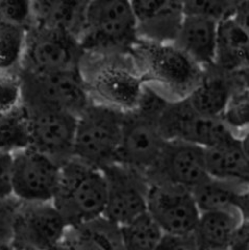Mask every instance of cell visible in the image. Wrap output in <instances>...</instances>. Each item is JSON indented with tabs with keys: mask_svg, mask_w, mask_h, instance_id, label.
Wrapping results in <instances>:
<instances>
[{
	"mask_svg": "<svg viewBox=\"0 0 249 250\" xmlns=\"http://www.w3.org/2000/svg\"><path fill=\"white\" fill-rule=\"evenodd\" d=\"M246 87L248 71L228 74L211 66L204 69L201 82L185 99L197 113L220 118L233 93Z\"/></svg>",
	"mask_w": 249,
	"mask_h": 250,
	"instance_id": "e0dca14e",
	"label": "cell"
},
{
	"mask_svg": "<svg viewBox=\"0 0 249 250\" xmlns=\"http://www.w3.org/2000/svg\"><path fill=\"white\" fill-rule=\"evenodd\" d=\"M149 183H165L193 190L208 175L204 148L181 141H166L159 158L147 175Z\"/></svg>",
	"mask_w": 249,
	"mask_h": 250,
	"instance_id": "9a60e30c",
	"label": "cell"
},
{
	"mask_svg": "<svg viewBox=\"0 0 249 250\" xmlns=\"http://www.w3.org/2000/svg\"><path fill=\"white\" fill-rule=\"evenodd\" d=\"M163 232L147 212L121 226L122 250H156Z\"/></svg>",
	"mask_w": 249,
	"mask_h": 250,
	"instance_id": "d4e9b609",
	"label": "cell"
},
{
	"mask_svg": "<svg viewBox=\"0 0 249 250\" xmlns=\"http://www.w3.org/2000/svg\"><path fill=\"white\" fill-rule=\"evenodd\" d=\"M0 250H13L12 247H1L0 248Z\"/></svg>",
	"mask_w": 249,
	"mask_h": 250,
	"instance_id": "8d00e7d4",
	"label": "cell"
},
{
	"mask_svg": "<svg viewBox=\"0 0 249 250\" xmlns=\"http://www.w3.org/2000/svg\"><path fill=\"white\" fill-rule=\"evenodd\" d=\"M166 141L156 121L133 112L124 113L115 163L147 175L156 164Z\"/></svg>",
	"mask_w": 249,
	"mask_h": 250,
	"instance_id": "5bb4252c",
	"label": "cell"
},
{
	"mask_svg": "<svg viewBox=\"0 0 249 250\" xmlns=\"http://www.w3.org/2000/svg\"><path fill=\"white\" fill-rule=\"evenodd\" d=\"M49 250H74V249L71 245L68 244V242L65 241V239H63L61 242H59L58 244L52 246Z\"/></svg>",
	"mask_w": 249,
	"mask_h": 250,
	"instance_id": "d590c367",
	"label": "cell"
},
{
	"mask_svg": "<svg viewBox=\"0 0 249 250\" xmlns=\"http://www.w3.org/2000/svg\"><path fill=\"white\" fill-rule=\"evenodd\" d=\"M239 1L230 0H192L183 1L184 15L199 16L217 23L231 18Z\"/></svg>",
	"mask_w": 249,
	"mask_h": 250,
	"instance_id": "f1b7e54d",
	"label": "cell"
},
{
	"mask_svg": "<svg viewBox=\"0 0 249 250\" xmlns=\"http://www.w3.org/2000/svg\"><path fill=\"white\" fill-rule=\"evenodd\" d=\"M12 249H13V248H12ZM13 250H14V249H13Z\"/></svg>",
	"mask_w": 249,
	"mask_h": 250,
	"instance_id": "74e56055",
	"label": "cell"
},
{
	"mask_svg": "<svg viewBox=\"0 0 249 250\" xmlns=\"http://www.w3.org/2000/svg\"><path fill=\"white\" fill-rule=\"evenodd\" d=\"M248 220L238 208L201 213L192 236L198 250H229L235 232Z\"/></svg>",
	"mask_w": 249,
	"mask_h": 250,
	"instance_id": "ffe728a7",
	"label": "cell"
},
{
	"mask_svg": "<svg viewBox=\"0 0 249 250\" xmlns=\"http://www.w3.org/2000/svg\"><path fill=\"white\" fill-rule=\"evenodd\" d=\"M248 29L231 18L218 25L214 66L228 74L248 71Z\"/></svg>",
	"mask_w": 249,
	"mask_h": 250,
	"instance_id": "603a6c76",
	"label": "cell"
},
{
	"mask_svg": "<svg viewBox=\"0 0 249 250\" xmlns=\"http://www.w3.org/2000/svg\"><path fill=\"white\" fill-rule=\"evenodd\" d=\"M69 225L50 202H19L11 247L14 250H49L64 239Z\"/></svg>",
	"mask_w": 249,
	"mask_h": 250,
	"instance_id": "9c48e42d",
	"label": "cell"
},
{
	"mask_svg": "<svg viewBox=\"0 0 249 250\" xmlns=\"http://www.w3.org/2000/svg\"><path fill=\"white\" fill-rule=\"evenodd\" d=\"M102 171L107 185L104 218L121 228L147 212L150 183L145 174L118 163Z\"/></svg>",
	"mask_w": 249,
	"mask_h": 250,
	"instance_id": "30bf717a",
	"label": "cell"
},
{
	"mask_svg": "<svg viewBox=\"0 0 249 250\" xmlns=\"http://www.w3.org/2000/svg\"><path fill=\"white\" fill-rule=\"evenodd\" d=\"M13 153L0 152V199L12 197Z\"/></svg>",
	"mask_w": 249,
	"mask_h": 250,
	"instance_id": "836d02e7",
	"label": "cell"
},
{
	"mask_svg": "<svg viewBox=\"0 0 249 250\" xmlns=\"http://www.w3.org/2000/svg\"><path fill=\"white\" fill-rule=\"evenodd\" d=\"M248 87L237 90L220 118L238 137L248 135L249 100Z\"/></svg>",
	"mask_w": 249,
	"mask_h": 250,
	"instance_id": "83f0119b",
	"label": "cell"
},
{
	"mask_svg": "<svg viewBox=\"0 0 249 250\" xmlns=\"http://www.w3.org/2000/svg\"><path fill=\"white\" fill-rule=\"evenodd\" d=\"M64 239L74 250H122L121 228L104 217L69 226Z\"/></svg>",
	"mask_w": 249,
	"mask_h": 250,
	"instance_id": "cb8c5ba5",
	"label": "cell"
},
{
	"mask_svg": "<svg viewBox=\"0 0 249 250\" xmlns=\"http://www.w3.org/2000/svg\"><path fill=\"white\" fill-rule=\"evenodd\" d=\"M0 21L29 29L34 25L30 1L25 0H0Z\"/></svg>",
	"mask_w": 249,
	"mask_h": 250,
	"instance_id": "4dcf8cb0",
	"label": "cell"
},
{
	"mask_svg": "<svg viewBox=\"0 0 249 250\" xmlns=\"http://www.w3.org/2000/svg\"><path fill=\"white\" fill-rule=\"evenodd\" d=\"M79 72L92 104L133 111L143 81L130 53L84 52Z\"/></svg>",
	"mask_w": 249,
	"mask_h": 250,
	"instance_id": "6da1fadb",
	"label": "cell"
},
{
	"mask_svg": "<svg viewBox=\"0 0 249 250\" xmlns=\"http://www.w3.org/2000/svg\"><path fill=\"white\" fill-rule=\"evenodd\" d=\"M218 25L219 23L213 20L199 16L184 15L173 45L201 68L214 66Z\"/></svg>",
	"mask_w": 249,
	"mask_h": 250,
	"instance_id": "d6986e66",
	"label": "cell"
},
{
	"mask_svg": "<svg viewBox=\"0 0 249 250\" xmlns=\"http://www.w3.org/2000/svg\"><path fill=\"white\" fill-rule=\"evenodd\" d=\"M147 213L165 234H191L201 214L191 190L165 183H150Z\"/></svg>",
	"mask_w": 249,
	"mask_h": 250,
	"instance_id": "4fadbf2b",
	"label": "cell"
},
{
	"mask_svg": "<svg viewBox=\"0 0 249 250\" xmlns=\"http://www.w3.org/2000/svg\"><path fill=\"white\" fill-rule=\"evenodd\" d=\"M208 176L223 181L249 184L248 135L231 136L204 149Z\"/></svg>",
	"mask_w": 249,
	"mask_h": 250,
	"instance_id": "ac0fdd59",
	"label": "cell"
},
{
	"mask_svg": "<svg viewBox=\"0 0 249 250\" xmlns=\"http://www.w3.org/2000/svg\"><path fill=\"white\" fill-rule=\"evenodd\" d=\"M61 166L26 147L13 153L12 195L19 202H50L56 194Z\"/></svg>",
	"mask_w": 249,
	"mask_h": 250,
	"instance_id": "8fae6325",
	"label": "cell"
},
{
	"mask_svg": "<svg viewBox=\"0 0 249 250\" xmlns=\"http://www.w3.org/2000/svg\"><path fill=\"white\" fill-rule=\"evenodd\" d=\"M229 250H249V222L243 221L235 232Z\"/></svg>",
	"mask_w": 249,
	"mask_h": 250,
	"instance_id": "e575fe53",
	"label": "cell"
},
{
	"mask_svg": "<svg viewBox=\"0 0 249 250\" xmlns=\"http://www.w3.org/2000/svg\"><path fill=\"white\" fill-rule=\"evenodd\" d=\"M26 31L25 28L0 21V73L20 72Z\"/></svg>",
	"mask_w": 249,
	"mask_h": 250,
	"instance_id": "484cf974",
	"label": "cell"
},
{
	"mask_svg": "<svg viewBox=\"0 0 249 250\" xmlns=\"http://www.w3.org/2000/svg\"><path fill=\"white\" fill-rule=\"evenodd\" d=\"M124 113L90 104L77 116L74 158L99 169L114 164Z\"/></svg>",
	"mask_w": 249,
	"mask_h": 250,
	"instance_id": "5b68a950",
	"label": "cell"
},
{
	"mask_svg": "<svg viewBox=\"0 0 249 250\" xmlns=\"http://www.w3.org/2000/svg\"><path fill=\"white\" fill-rule=\"evenodd\" d=\"M28 147L27 124L25 108L0 112V152L15 153Z\"/></svg>",
	"mask_w": 249,
	"mask_h": 250,
	"instance_id": "4316f807",
	"label": "cell"
},
{
	"mask_svg": "<svg viewBox=\"0 0 249 250\" xmlns=\"http://www.w3.org/2000/svg\"><path fill=\"white\" fill-rule=\"evenodd\" d=\"M137 41L136 19L130 1H88L79 38L84 52L130 53Z\"/></svg>",
	"mask_w": 249,
	"mask_h": 250,
	"instance_id": "277c9868",
	"label": "cell"
},
{
	"mask_svg": "<svg viewBox=\"0 0 249 250\" xmlns=\"http://www.w3.org/2000/svg\"><path fill=\"white\" fill-rule=\"evenodd\" d=\"M192 194L200 213L238 208L248 218V184L207 176L194 188Z\"/></svg>",
	"mask_w": 249,
	"mask_h": 250,
	"instance_id": "7402d4cb",
	"label": "cell"
},
{
	"mask_svg": "<svg viewBox=\"0 0 249 250\" xmlns=\"http://www.w3.org/2000/svg\"><path fill=\"white\" fill-rule=\"evenodd\" d=\"M170 104V101L161 96L158 92L143 83L136 105L131 112L158 123L161 115Z\"/></svg>",
	"mask_w": 249,
	"mask_h": 250,
	"instance_id": "f546056e",
	"label": "cell"
},
{
	"mask_svg": "<svg viewBox=\"0 0 249 250\" xmlns=\"http://www.w3.org/2000/svg\"><path fill=\"white\" fill-rule=\"evenodd\" d=\"M143 83L170 103L188 98L203 77L204 69L173 44L139 40L130 51Z\"/></svg>",
	"mask_w": 249,
	"mask_h": 250,
	"instance_id": "7a4b0ae2",
	"label": "cell"
},
{
	"mask_svg": "<svg viewBox=\"0 0 249 250\" xmlns=\"http://www.w3.org/2000/svg\"><path fill=\"white\" fill-rule=\"evenodd\" d=\"M133 10L139 40L173 44L184 18L183 1L134 0Z\"/></svg>",
	"mask_w": 249,
	"mask_h": 250,
	"instance_id": "2e32d148",
	"label": "cell"
},
{
	"mask_svg": "<svg viewBox=\"0 0 249 250\" xmlns=\"http://www.w3.org/2000/svg\"><path fill=\"white\" fill-rule=\"evenodd\" d=\"M19 201L12 197L0 199V248L11 247L14 223Z\"/></svg>",
	"mask_w": 249,
	"mask_h": 250,
	"instance_id": "1f68e13d",
	"label": "cell"
},
{
	"mask_svg": "<svg viewBox=\"0 0 249 250\" xmlns=\"http://www.w3.org/2000/svg\"><path fill=\"white\" fill-rule=\"evenodd\" d=\"M107 185L103 171L73 158L61 166L52 203L69 226L103 217Z\"/></svg>",
	"mask_w": 249,
	"mask_h": 250,
	"instance_id": "3957f363",
	"label": "cell"
},
{
	"mask_svg": "<svg viewBox=\"0 0 249 250\" xmlns=\"http://www.w3.org/2000/svg\"><path fill=\"white\" fill-rule=\"evenodd\" d=\"M156 250H198L191 234H165Z\"/></svg>",
	"mask_w": 249,
	"mask_h": 250,
	"instance_id": "d6a6232c",
	"label": "cell"
},
{
	"mask_svg": "<svg viewBox=\"0 0 249 250\" xmlns=\"http://www.w3.org/2000/svg\"><path fill=\"white\" fill-rule=\"evenodd\" d=\"M23 106L42 105L79 116L91 101L84 82L76 71L18 74Z\"/></svg>",
	"mask_w": 249,
	"mask_h": 250,
	"instance_id": "8992f818",
	"label": "cell"
},
{
	"mask_svg": "<svg viewBox=\"0 0 249 250\" xmlns=\"http://www.w3.org/2000/svg\"><path fill=\"white\" fill-rule=\"evenodd\" d=\"M158 128L167 141H181L204 149L236 136L219 117L197 113L186 99L168 105L158 120Z\"/></svg>",
	"mask_w": 249,
	"mask_h": 250,
	"instance_id": "7c38bea8",
	"label": "cell"
},
{
	"mask_svg": "<svg viewBox=\"0 0 249 250\" xmlns=\"http://www.w3.org/2000/svg\"><path fill=\"white\" fill-rule=\"evenodd\" d=\"M23 108L28 147L50 156L60 165L73 159L77 116L50 106L29 105Z\"/></svg>",
	"mask_w": 249,
	"mask_h": 250,
	"instance_id": "ba28073f",
	"label": "cell"
},
{
	"mask_svg": "<svg viewBox=\"0 0 249 250\" xmlns=\"http://www.w3.org/2000/svg\"><path fill=\"white\" fill-rule=\"evenodd\" d=\"M87 3L82 0H34L30 1L34 25L64 31L79 40Z\"/></svg>",
	"mask_w": 249,
	"mask_h": 250,
	"instance_id": "44dd1931",
	"label": "cell"
},
{
	"mask_svg": "<svg viewBox=\"0 0 249 250\" xmlns=\"http://www.w3.org/2000/svg\"><path fill=\"white\" fill-rule=\"evenodd\" d=\"M83 56L84 50L75 36L33 25L26 31L21 70L30 73L76 71Z\"/></svg>",
	"mask_w": 249,
	"mask_h": 250,
	"instance_id": "52a82bcc",
	"label": "cell"
}]
</instances>
